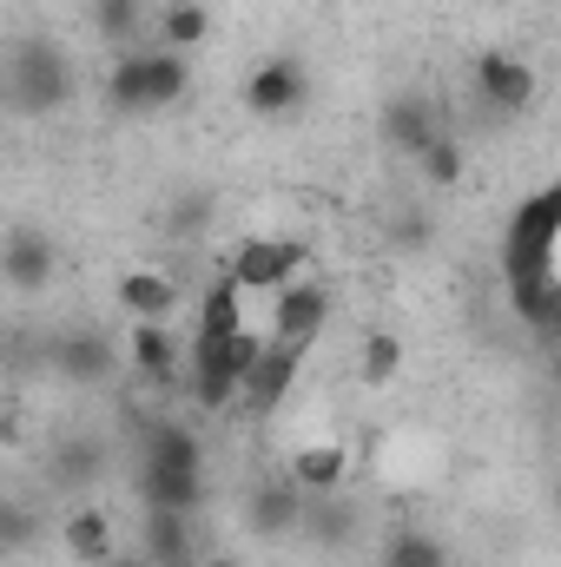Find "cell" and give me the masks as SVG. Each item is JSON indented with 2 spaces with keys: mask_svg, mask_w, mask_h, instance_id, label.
<instances>
[{
  "mask_svg": "<svg viewBox=\"0 0 561 567\" xmlns=\"http://www.w3.org/2000/svg\"><path fill=\"white\" fill-rule=\"evenodd\" d=\"M555 245H561V178H549L509 212V231H502V278H509L516 317H529V303L555 284Z\"/></svg>",
  "mask_w": 561,
  "mask_h": 567,
  "instance_id": "6da1fadb",
  "label": "cell"
},
{
  "mask_svg": "<svg viewBox=\"0 0 561 567\" xmlns=\"http://www.w3.org/2000/svg\"><path fill=\"white\" fill-rule=\"evenodd\" d=\"M67 93H73V73H67V53L53 40H20L7 53V100H13V113H53Z\"/></svg>",
  "mask_w": 561,
  "mask_h": 567,
  "instance_id": "7a4b0ae2",
  "label": "cell"
},
{
  "mask_svg": "<svg viewBox=\"0 0 561 567\" xmlns=\"http://www.w3.org/2000/svg\"><path fill=\"white\" fill-rule=\"evenodd\" d=\"M304 265H310V251L297 238H272V231H252L225 251V271L245 290H284V284L304 278Z\"/></svg>",
  "mask_w": 561,
  "mask_h": 567,
  "instance_id": "3957f363",
  "label": "cell"
},
{
  "mask_svg": "<svg viewBox=\"0 0 561 567\" xmlns=\"http://www.w3.org/2000/svg\"><path fill=\"white\" fill-rule=\"evenodd\" d=\"M304 343H284V337H272L265 343V357H258V370L245 377V416H278L284 403H290V390H297V377H304Z\"/></svg>",
  "mask_w": 561,
  "mask_h": 567,
  "instance_id": "277c9868",
  "label": "cell"
},
{
  "mask_svg": "<svg viewBox=\"0 0 561 567\" xmlns=\"http://www.w3.org/2000/svg\"><path fill=\"white\" fill-rule=\"evenodd\" d=\"M304 93H310V73H304L297 53H272V60H258V66L245 73V106H252L258 120H284V113H297Z\"/></svg>",
  "mask_w": 561,
  "mask_h": 567,
  "instance_id": "5b68a950",
  "label": "cell"
},
{
  "mask_svg": "<svg viewBox=\"0 0 561 567\" xmlns=\"http://www.w3.org/2000/svg\"><path fill=\"white\" fill-rule=\"evenodd\" d=\"M238 330H245V284L232 278V271H218V278L205 284V297H198V330H192V350H185V363H192V357H212V350H225Z\"/></svg>",
  "mask_w": 561,
  "mask_h": 567,
  "instance_id": "8992f818",
  "label": "cell"
},
{
  "mask_svg": "<svg viewBox=\"0 0 561 567\" xmlns=\"http://www.w3.org/2000/svg\"><path fill=\"white\" fill-rule=\"evenodd\" d=\"M324 323H330V284L297 278V284H284V290H272V337L310 350L324 337Z\"/></svg>",
  "mask_w": 561,
  "mask_h": 567,
  "instance_id": "52a82bcc",
  "label": "cell"
},
{
  "mask_svg": "<svg viewBox=\"0 0 561 567\" xmlns=\"http://www.w3.org/2000/svg\"><path fill=\"white\" fill-rule=\"evenodd\" d=\"M120 350H126V370H133L140 383H152V390H172L178 370H185V350H178L172 323H145V317H133L126 337H120Z\"/></svg>",
  "mask_w": 561,
  "mask_h": 567,
  "instance_id": "ba28073f",
  "label": "cell"
},
{
  "mask_svg": "<svg viewBox=\"0 0 561 567\" xmlns=\"http://www.w3.org/2000/svg\"><path fill=\"white\" fill-rule=\"evenodd\" d=\"M536 66L529 60H516V53H476V93L502 113V120H516V113H529L536 106Z\"/></svg>",
  "mask_w": 561,
  "mask_h": 567,
  "instance_id": "9c48e42d",
  "label": "cell"
},
{
  "mask_svg": "<svg viewBox=\"0 0 561 567\" xmlns=\"http://www.w3.org/2000/svg\"><path fill=\"white\" fill-rule=\"evenodd\" d=\"M53 370L73 390H93V383H106L120 370V350H113L106 330H67V337H53Z\"/></svg>",
  "mask_w": 561,
  "mask_h": 567,
  "instance_id": "30bf717a",
  "label": "cell"
},
{
  "mask_svg": "<svg viewBox=\"0 0 561 567\" xmlns=\"http://www.w3.org/2000/svg\"><path fill=\"white\" fill-rule=\"evenodd\" d=\"M284 475H290L304 495H344V482H350V449H344L337 435L297 442V449H290V462H284Z\"/></svg>",
  "mask_w": 561,
  "mask_h": 567,
  "instance_id": "8fae6325",
  "label": "cell"
},
{
  "mask_svg": "<svg viewBox=\"0 0 561 567\" xmlns=\"http://www.w3.org/2000/svg\"><path fill=\"white\" fill-rule=\"evenodd\" d=\"M60 548H67V561L80 567H106L120 548H113V515H106V502H80V508H67L60 515Z\"/></svg>",
  "mask_w": 561,
  "mask_h": 567,
  "instance_id": "7c38bea8",
  "label": "cell"
},
{
  "mask_svg": "<svg viewBox=\"0 0 561 567\" xmlns=\"http://www.w3.org/2000/svg\"><path fill=\"white\" fill-rule=\"evenodd\" d=\"M304 502H310V495H304L290 475H272V482L252 488L245 528H252V535H297V528H304Z\"/></svg>",
  "mask_w": 561,
  "mask_h": 567,
  "instance_id": "4fadbf2b",
  "label": "cell"
},
{
  "mask_svg": "<svg viewBox=\"0 0 561 567\" xmlns=\"http://www.w3.org/2000/svg\"><path fill=\"white\" fill-rule=\"evenodd\" d=\"M0 271H7V284H13L20 297L47 290V284H53V271H60V258H53V238H47V231H7Z\"/></svg>",
  "mask_w": 561,
  "mask_h": 567,
  "instance_id": "5bb4252c",
  "label": "cell"
},
{
  "mask_svg": "<svg viewBox=\"0 0 561 567\" xmlns=\"http://www.w3.org/2000/svg\"><path fill=\"white\" fill-rule=\"evenodd\" d=\"M113 297H120V310H126V317L172 323V310H178V278H172V271H152V265H133L126 278L113 284Z\"/></svg>",
  "mask_w": 561,
  "mask_h": 567,
  "instance_id": "9a60e30c",
  "label": "cell"
},
{
  "mask_svg": "<svg viewBox=\"0 0 561 567\" xmlns=\"http://www.w3.org/2000/svg\"><path fill=\"white\" fill-rule=\"evenodd\" d=\"M377 133H384V145H397V152H410V158H417L422 145L442 133V120H436V106H429L422 93H397V100L377 113Z\"/></svg>",
  "mask_w": 561,
  "mask_h": 567,
  "instance_id": "2e32d148",
  "label": "cell"
},
{
  "mask_svg": "<svg viewBox=\"0 0 561 567\" xmlns=\"http://www.w3.org/2000/svg\"><path fill=\"white\" fill-rule=\"evenodd\" d=\"M106 106L126 113V120L152 113V60H145V47H126V53L106 66Z\"/></svg>",
  "mask_w": 561,
  "mask_h": 567,
  "instance_id": "e0dca14e",
  "label": "cell"
},
{
  "mask_svg": "<svg viewBox=\"0 0 561 567\" xmlns=\"http://www.w3.org/2000/svg\"><path fill=\"white\" fill-rule=\"evenodd\" d=\"M152 33H159V47H172V53H198V47L212 40V7H205V0H159Z\"/></svg>",
  "mask_w": 561,
  "mask_h": 567,
  "instance_id": "ac0fdd59",
  "label": "cell"
},
{
  "mask_svg": "<svg viewBox=\"0 0 561 567\" xmlns=\"http://www.w3.org/2000/svg\"><path fill=\"white\" fill-rule=\"evenodd\" d=\"M140 488H145V508L192 515V508H198V495H205V475H198V468H159V462H145Z\"/></svg>",
  "mask_w": 561,
  "mask_h": 567,
  "instance_id": "d6986e66",
  "label": "cell"
},
{
  "mask_svg": "<svg viewBox=\"0 0 561 567\" xmlns=\"http://www.w3.org/2000/svg\"><path fill=\"white\" fill-rule=\"evenodd\" d=\"M397 377H404V337L397 330H370L357 343V383L364 390H390Z\"/></svg>",
  "mask_w": 561,
  "mask_h": 567,
  "instance_id": "ffe728a7",
  "label": "cell"
},
{
  "mask_svg": "<svg viewBox=\"0 0 561 567\" xmlns=\"http://www.w3.org/2000/svg\"><path fill=\"white\" fill-rule=\"evenodd\" d=\"M145 462H159V468H198V475H205V449H198V435L185 423H152L145 429Z\"/></svg>",
  "mask_w": 561,
  "mask_h": 567,
  "instance_id": "44dd1931",
  "label": "cell"
},
{
  "mask_svg": "<svg viewBox=\"0 0 561 567\" xmlns=\"http://www.w3.org/2000/svg\"><path fill=\"white\" fill-rule=\"evenodd\" d=\"M145 60H152V113H172V106L192 93V53L145 47Z\"/></svg>",
  "mask_w": 561,
  "mask_h": 567,
  "instance_id": "7402d4cb",
  "label": "cell"
},
{
  "mask_svg": "<svg viewBox=\"0 0 561 567\" xmlns=\"http://www.w3.org/2000/svg\"><path fill=\"white\" fill-rule=\"evenodd\" d=\"M304 535L324 542V548H350L357 522H350V508H344L337 495H310V502H304Z\"/></svg>",
  "mask_w": 561,
  "mask_h": 567,
  "instance_id": "603a6c76",
  "label": "cell"
},
{
  "mask_svg": "<svg viewBox=\"0 0 561 567\" xmlns=\"http://www.w3.org/2000/svg\"><path fill=\"white\" fill-rule=\"evenodd\" d=\"M417 172L429 192H456L462 185V140L456 133H436V140L417 152Z\"/></svg>",
  "mask_w": 561,
  "mask_h": 567,
  "instance_id": "cb8c5ba5",
  "label": "cell"
},
{
  "mask_svg": "<svg viewBox=\"0 0 561 567\" xmlns=\"http://www.w3.org/2000/svg\"><path fill=\"white\" fill-rule=\"evenodd\" d=\"M145 555H152V567L192 561V548H185V515H172V508H145Z\"/></svg>",
  "mask_w": 561,
  "mask_h": 567,
  "instance_id": "d4e9b609",
  "label": "cell"
},
{
  "mask_svg": "<svg viewBox=\"0 0 561 567\" xmlns=\"http://www.w3.org/2000/svg\"><path fill=\"white\" fill-rule=\"evenodd\" d=\"M384 567H449V548L422 528H404V535L384 542Z\"/></svg>",
  "mask_w": 561,
  "mask_h": 567,
  "instance_id": "484cf974",
  "label": "cell"
},
{
  "mask_svg": "<svg viewBox=\"0 0 561 567\" xmlns=\"http://www.w3.org/2000/svg\"><path fill=\"white\" fill-rule=\"evenodd\" d=\"M140 27H145V0H93V33H100V40L126 47Z\"/></svg>",
  "mask_w": 561,
  "mask_h": 567,
  "instance_id": "4316f807",
  "label": "cell"
},
{
  "mask_svg": "<svg viewBox=\"0 0 561 567\" xmlns=\"http://www.w3.org/2000/svg\"><path fill=\"white\" fill-rule=\"evenodd\" d=\"M522 323H529V337H536L542 350H561V278L529 303V317H522Z\"/></svg>",
  "mask_w": 561,
  "mask_h": 567,
  "instance_id": "83f0119b",
  "label": "cell"
},
{
  "mask_svg": "<svg viewBox=\"0 0 561 567\" xmlns=\"http://www.w3.org/2000/svg\"><path fill=\"white\" fill-rule=\"evenodd\" d=\"M212 218H218V198H212V192H185V198L172 205V218H165V225H172L178 238H198Z\"/></svg>",
  "mask_w": 561,
  "mask_h": 567,
  "instance_id": "f1b7e54d",
  "label": "cell"
},
{
  "mask_svg": "<svg viewBox=\"0 0 561 567\" xmlns=\"http://www.w3.org/2000/svg\"><path fill=\"white\" fill-rule=\"evenodd\" d=\"M106 567H152V555H113Z\"/></svg>",
  "mask_w": 561,
  "mask_h": 567,
  "instance_id": "f546056e",
  "label": "cell"
},
{
  "mask_svg": "<svg viewBox=\"0 0 561 567\" xmlns=\"http://www.w3.org/2000/svg\"><path fill=\"white\" fill-rule=\"evenodd\" d=\"M198 567H245V561H238V555H205Z\"/></svg>",
  "mask_w": 561,
  "mask_h": 567,
  "instance_id": "4dcf8cb0",
  "label": "cell"
},
{
  "mask_svg": "<svg viewBox=\"0 0 561 567\" xmlns=\"http://www.w3.org/2000/svg\"><path fill=\"white\" fill-rule=\"evenodd\" d=\"M549 383H555V396H561V350H549Z\"/></svg>",
  "mask_w": 561,
  "mask_h": 567,
  "instance_id": "1f68e13d",
  "label": "cell"
},
{
  "mask_svg": "<svg viewBox=\"0 0 561 567\" xmlns=\"http://www.w3.org/2000/svg\"><path fill=\"white\" fill-rule=\"evenodd\" d=\"M555 133H561V126H555Z\"/></svg>",
  "mask_w": 561,
  "mask_h": 567,
  "instance_id": "d6a6232c",
  "label": "cell"
}]
</instances>
